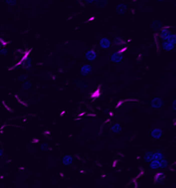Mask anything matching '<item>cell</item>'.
Instances as JSON below:
<instances>
[{"mask_svg":"<svg viewBox=\"0 0 176 188\" xmlns=\"http://www.w3.org/2000/svg\"><path fill=\"white\" fill-rule=\"evenodd\" d=\"M164 155L159 151H157L155 154H153V160H157V161H161V160L164 159Z\"/></svg>","mask_w":176,"mask_h":188,"instance_id":"obj_13","label":"cell"},{"mask_svg":"<svg viewBox=\"0 0 176 188\" xmlns=\"http://www.w3.org/2000/svg\"><path fill=\"white\" fill-rule=\"evenodd\" d=\"M153 153L151 151H148L144 156V160L147 162H151L153 160Z\"/></svg>","mask_w":176,"mask_h":188,"instance_id":"obj_14","label":"cell"},{"mask_svg":"<svg viewBox=\"0 0 176 188\" xmlns=\"http://www.w3.org/2000/svg\"><path fill=\"white\" fill-rule=\"evenodd\" d=\"M175 100H174V102H173V109H174V110H175Z\"/></svg>","mask_w":176,"mask_h":188,"instance_id":"obj_23","label":"cell"},{"mask_svg":"<svg viewBox=\"0 0 176 188\" xmlns=\"http://www.w3.org/2000/svg\"><path fill=\"white\" fill-rule=\"evenodd\" d=\"M167 40L168 42L173 44V45H174L176 43V37L175 34L170 35Z\"/></svg>","mask_w":176,"mask_h":188,"instance_id":"obj_16","label":"cell"},{"mask_svg":"<svg viewBox=\"0 0 176 188\" xmlns=\"http://www.w3.org/2000/svg\"><path fill=\"white\" fill-rule=\"evenodd\" d=\"M151 105L154 108H160L163 105V101L160 98H155L151 101Z\"/></svg>","mask_w":176,"mask_h":188,"instance_id":"obj_2","label":"cell"},{"mask_svg":"<svg viewBox=\"0 0 176 188\" xmlns=\"http://www.w3.org/2000/svg\"><path fill=\"white\" fill-rule=\"evenodd\" d=\"M150 167L153 169L160 168V161L153 160L150 162Z\"/></svg>","mask_w":176,"mask_h":188,"instance_id":"obj_12","label":"cell"},{"mask_svg":"<svg viewBox=\"0 0 176 188\" xmlns=\"http://www.w3.org/2000/svg\"><path fill=\"white\" fill-rule=\"evenodd\" d=\"M165 178V176L163 173H158L154 177V181L156 183H162L164 181Z\"/></svg>","mask_w":176,"mask_h":188,"instance_id":"obj_7","label":"cell"},{"mask_svg":"<svg viewBox=\"0 0 176 188\" xmlns=\"http://www.w3.org/2000/svg\"><path fill=\"white\" fill-rule=\"evenodd\" d=\"M99 91H97L96 92H95L94 94H93V97H98L99 96Z\"/></svg>","mask_w":176,"mask_h":188,"instance_id":"obj_21","label":"cell"},{"mask_svg":"<svg viewBox=\"0 0 176 188\" xmlns=\"http://www.w3.org/2000/svg\"><path fill=\"white\" fill-rule=\"evenodd\" d=\"M92 67L90 65H85L83 66L81 69V74L84 76H85L89 74L91 71H92Z\"/></svg>","mask_w":176,"mask_h":188,"instance_id":"obj_4","label":"cell"},{"mask_svg":"<svg viewBox=\"0 0 176 188\" xmlns=\"http://www.w3.org/2000/svg\"><path fill=\"white\" fill-rule=\"evenodd\" d=\"M100 45L103 49H107L111 45V41L108 38H103L100 41Z\"/></svg>","mask_w":176,"mask_h":188,"instance_id":"obj_6","label":"cell"},{"mask_svg":"<svg viewBox=\"0 0 176 188\" xmlns=\"http://www.w3.org/2000/svg\"><path fill=\"white\" fill-rule=\"evenodd\" d=\"M41 149L42 150H47L48 149V145L46 144H44L41 146Z\"/></svg>","mask_w":176,"mask_h":188,"instance_id":"obj_20","label":"cell"},{"mask_svg":"<svg viewBox=\"0 0 176 188\" xmlns=\"http://www.w3.org/2000/svg\"><path fill=\"white\" fill-rule=\"evenodd\" d=\"M167 166V161L166 160L163 159L160 161V168H165Z\"/></svg>","mask_w":176,"mask_h":188,"instance_id":"obj_18","label":"cell"},{"mask_svg":"<svg viewBox=\"0 0 176 188\" xmlns=\"http://www.w3.org/2000/svg\"><path fill=\"white\" fill-rule=\"evenodd\" d=\"M162 47L166 51H170L173 49L174 48V45L169 43L167 41H164L162 43Z\"/></svg>","mask_w":176,"mask_h":188,"instance_id":"obj_10","label":"cell"},{"mask_svg":"<svg viewBox=\"0 0 176 188\" xmlns=\"http://www.w3.org/2000/svg\"><path fill=\"white\" fill-rule=\"evenodd\" d=\"M114 42H115V44H123V43H124V41L122 40V39L118 37L115 38V39H114Z\"/></svg>","mask_w":176,"mask_h":188,"instance_id":"obj_19","label":"cell"},{"mask_svg":"<svg viewBox=\"0 0 176 188\" xmlns=\"http://www.w3.org/2000/svg\"><path fill=\"white\" fill-rule=\"evenodd\" d=\"M96 56V53L94 50H90L88 51L85 54L86 58L89 61H93L94 60H95Z\"/></svg>","mask_w":176,"mask_h":188,"instance_id":"obj_5","label":"cell"},{"mask_svg":"<svg viewBox=\"0 0 176 188\" xmlns=\"http://www.w3.org/2000/svg\"><path fill=\"white\" fill-rule=\"evenodd\" d=\"M161 25L162 24L160 21L159 20H155L152 23V28L154 31H157L160 29Z\"/></svg>","mask_w":176,"mask_h":188,"instance_id":"obj_15","label":"cell"},{"mask_svg":"<svg viewBox=\"0 0 176 188\" xmlns=\"http://www.w3.org/2000/svg\"><path fill=\"white\" fill-rule=\"evenodd\" d=\"M152 138L158 139L161 137L162 135V131L159 128H154L151 133Z\"/></svg>","mask_w":176,"mask_h":188,"instance_id":"obj_3","label":"cell"},{"mask_svg":"<svg viewBox=\"0 0 176 188\" xmlns=\"http://www.w3.org/2000/svg\"><path fill=\"white\" fill-rule=\"evenodd\" d=\"M73 161V159L72 157L70 155H66L64 157L63 159V163L64 164L67 165H69L71 163H72Z\"/></svg>","mask_w":176,"mask_h":188,"instance_id":"obj_11","label":"cell"},{"mask_svg":"<svg viewBox=\"0 0 176 188\" xmlns=\"http://www.w3.org/2000/svg\"><path fill=\"white\" fill-rule=\"evenodd\" d=\"M112 130L115 133H119L121 131V127L119 124H115L113 126Z\"/></svg>","mask_w":176,"mask_h":188,"instance_id":"obj_17","label":"cell"},{"mask_svg":"<svg viewBox=\"0 0 176 188\" xmlns=\"http://www.w3.org/2000/svg\"><path fill=\"white\" fill-rule=\"evenodd\" d=\"M2 155H3V150L1 148H0V157L2 156Z\"/></svg>","mask_w":176,"mask_h":188,"instance_id":"obj_22","label":"cell"},{"mask_svg":"<svg viewBox=\"0 0 176 188\" xmlns=\"http://www.w3.org/2000/svg\"><path fill=\"white\" fill-rule=\"evenodd\" d=\"M170 35V30H168V29H165L163 30L162 31V32H161L160 37L163 40H165L167 39V38H168V37Z\"/></svg>","mask_w":176,"mask_h":188,"instance_id":"obj_8","label":"cell"},{"mask_svg":"<svg viewBox=\"0 0 176 188\" xmlns=\"http://www.w3.org/2000/svg\"><path fill=\"white\" fill-rule=\"evenodd\" d=\"M127 10V6L125 4H121L117 6L116 8V11L118 14L120 15L124 14Z\"/></svg>","mask_w":176,"mask_h":188,"instance_id":"obj_9","label":"cell"},{"mask_svg":"<svg viewBox=\"0 0 176 188\" xmlns=\"http://www.w3.org/2000/svg\"><path fill=\"white\" fill-rule=\"evenodd\" d=\"M122 58H123L122 53L119 51V52H116L113 54L112 55L111 59L114 62H118L121 61Z\"/></svg>","mask_w":176,"mask_h":188,"instance_id":"obj_1","label":"cell"}]
</instances>
